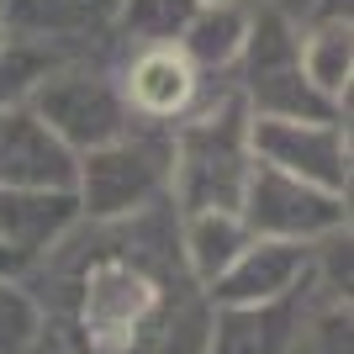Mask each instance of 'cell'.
<instances>
[{"instance_id": "obj_7", "label": "cell", "mask_w": 354, "mask_h": 354, "mask_svg": "<svg viewBox=\"0 0 354 354\" xmlns=\"http://www.w3.org/2000/svg\"><path fill=\"white\" fill-rule=\"evenodd\" d=\"M249 153L270 169L323 185L333 196H349V133L339 122H286V117H254L249 122Z\"/></svg>"}, {"instance_id": "obj_16", "label": "cell", "mask_w": 354, "mask_h": 354, "mask_svg": "<svg viewBox=\"0 0 354 354\" xmlns=\"http://www.w3.org/2000/svg\"><path fill=\"white\" fill-rule=\"evenodd\" d=\"M296 53H301V74L323 90L328 101H344V95H349V59H354L349 21H323V27H307V43L296 48Z\"/></svg>"}, {"instance_id": "obj_12", "label": "cell", "mask_w": 354, "mask_h": 354, "mask_svg": "<svg viewBox=\"0 0 354 354\" xmlns=\"http://www.w3.org/2000/svg\"><path fill=\"white\" fill-rule=\"evenodd\" d=\"M196 95H201V74L175 43H153L133 53V64H127V106L138 117L148 122L185 117L196 106Z\"/></svg>"}, {"instance_id": "obj_3", "label": "cell", "mask_w": 354, "mask_h": 354, "mask_svg": "<svg viewBox=\"0 0 354 354\" xmlns=\"http://www.w3.org/2000/svg\"><path fill=\"white\" fill-rule=\"evenodd\" d=\"M169 164H175V133H127L111 143L90 148L80 159V180H74V201L80 217L90 222H122L138 212L159 207L169 196Z\"/></svg>"}, {"instance_id": "obj_19", "label": "cell", "mask_w": 354, "mask_h": 354, "mask_svg": "<svg viewBox=\"0 0 354 354\" xmlns=\"http://www.w3.org/2000/svg\"><path fill=\"white\" fill-rule=\"evenodd\" d=\"M11 43V27H6V16H0V48Z\"/></svg>"}, {"instance_id": "obj_11", "label": "cell", "mask_w": 354, "mask_h": 354, "mask_svg": "<svg viewBox=\"0 0 354 354\" xmlns=\"http://www.w3.org/2000/svg\"><path fill=\"white\" fill-rule=\"evenodd\" d=\"M307 291L259 307H212L201 354H296L307 328Z\"/></svg>"}, {"instance_id": "obj_8", "label": "cell", "mask_w": 354, "mask_h": 354, "mask_svg": "<svg viewBox=\"0 0 354 354\" xmlns=\"http://www.w3.org/2000/svg\"><path fill=\"white\" fill-rule=\"evenodd\" d=\"M317 275V243H286V238H249V249L207 286L212 307H259L281 296L307 291Z\"/></svg>"}, {"instance_id": "obj_1", "label": "cell", "mask_w": 354, "mask_h": 354, "mask_svg": "<svg viewBox=\"0 0 354 354\" xmlns=\"http://www.w3.org/2000/svg\"><path fill=\"white\" fill-rule=\"evenodd\" d=\"M95 243L59 270L64 323L80 354H169L185 317L175 307V259L180 243L138 249L127 243V222H95Z\"/></svg>"}, {"instance_id": "obj_4", "label": "cell", "mask_w": 354, "mask_h": 354, "mask_svg": "<svg viewBox=\"0 0 354 354\" xmlns=\"http://www.w3.org/2000/svg\"><path fill=\"white\" fill-rule=\"evenodd\" d=\"M301 32L286 21L275 6L259 11V21L243 37L249 69L243 90L254 101V117H286V122H339V101H328L323 90L301 74Z\"/></svg>"}, {"instance_id": "obj_2", "label": "cell", "mask_w": 354, "mask_h": 354, "mask_svg": "<svg viewBox=\"0 0 354 354\" xmlns=\"http://www.w3.org/2000/svg\"><path fill=\"white\" fill-rule=\"evenodd\" d=\"M249 164V117H243V101L227 95L180 127L169 196L180 201V212H238Z\"/></svg>"}, {"instance_id": "obj_5", "label": "cell", "mask_w": 354, "mask_h": 354, "mask_svg": "<svg viewBox=\"0 0 354 354\" xmlns=\"http://www.w3.org/2000/svg\"><path fill=\"white\" fill-rule=\"evenodd\" d=\"M32 111L74 148V153H90V148L122 138L133 122H127V106H122V90L111 85L106 64L90 59H64L32 85Z\"/></svg>"}, {"instance_id": "obj_14", "label": "cell", "mask_w": 354, "mask_h": 354, "mask_svg": "<svg viewBox=\"0 0 354 354\" xmlns=\"http://www.w3.org/2000/svg\"><path fill=\"white\" fill-rule=\"evenodd\" d=\"M175 243H180V265H185V275L207 291L222 270L249 249V227H243L238 212H180Z\"/></svg>"}, {"instance_id": "obj_13", "label": "cell", "mask_w": 354, "mask_h": 354, "mask_svg": "<svg viewBox=\"0 0 354 354\" xmlns=\"http://www.w3.org/2000/svg\"><path fill=\"white\" fill-rule=\"evenodd\" d=\"M117 6L122 0H0V16H6L11 37H32L48 48H90L95 37L111 32Z\"/></svg>"}, {"instance_id": "obj_10", "label": "cell", "mask_w": 354, "mask_h": 354, "mask_svg": "<svg viewBox=\"0 0 354 354\" xmlns=\"http://www.w3.org/2000/svg\"><path fill=\"white\" fill-rule=\"evenodd\" d=\"M80 222L74 191H6L0 185V254L16 275H32Z\"/></svg>"}, {"instance_id": "obj_9", "label": "cell", "mask_w": 354, "mask_h": 354, "mask_svg": "<svg viewBox=\"0 0 354 354\" xmlns=\"http://www.w3.org/2000/svg\"><path fill=\"white\" fill-rule=\"evenodd\" d=\"M80 153L32 106H0V185L6 191H74Z\"/></svg>"}, {"instance_id": "obj_18", "label": "cell", "mask_w": 354, "mask_h": 354, "mask_svg": "<svg viewBox=\"0 0 354 354\" xmlns=\"http://www.w3.org/2000/svg\"><path fill=\"white\" fill-rule=\"evenodd\" d=\"M0 354H48V312L21 281H0Z\"/></svg>"}, {"instance_id": "obj_6", "label": "cell", "mask_w": 354, "mask_h": 354, "mask_svg": "<svg viewBox=\"0 0 354 354\" xmlns=\"http://www.w3.org/2000/svg\"><path fill=\"white\" fill-rule=\"evenodd\" d=\"M238 217L249 227V238H286V243H323V238L349 227V207L344 196L307 185V180L270 169L254 159L243 196H238Z\"/></svg>"}, {"instance_id": "obj_15", "label": "cell", "mask_w": 354, "mask_h": 354, "mask_svg": "<svg viewBox=\"0 0 354 354\" xmlns=\"http://www.w3.org/2000/svg\"><path fill=\"white\" fill-rule=\"evenodd\" d=\"M180 37H185L180 53L191 64H201V69H227V64H238V53H243L249 16H243L238 0H201Z\"/></svg>"}, {"instance_id": "obj_17", "label": "cell", "mask_w": 354, "mask_h": 354, "mask_svg": "<svg viewBox=\"0 0 354 354\" xmlns=\"http://www.w3.org/2000/svg\"><path fill=\"white\" fill-rule=\"evenodd\" d=\"M201 0H122L111 27H117L122 43H138V48H153V43H175L185 21L196 16Z\"/></svg>"}]
</instances>
